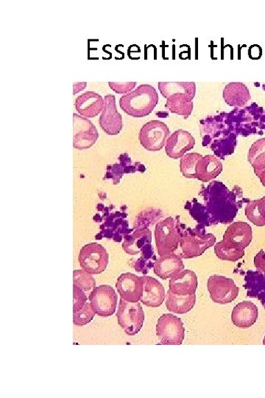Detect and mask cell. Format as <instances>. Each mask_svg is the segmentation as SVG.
Instances as JSON below:
<instances>
[{
  "instance_id": "1",
  "label": "cell",
  "mask_w": 265,
  "mask_h": 398,
  "mask_svg": "<svg viewBox=\"0 0 265 398\" xmlns=\"http://www.w3.org/2000/svg\"><path fill=\"white\" fill-rule=\"evenodd\" d=\"M225 123L228 130L237 136L262 135L265 130V110L256 103L244 108H235L226 113Z\"/></svg>"
},
{
  "instance_id": "2",
  "label": "cell",
  "mask_w": 265,
  "mask_h": 398,
  "mask_svg": "<svg viewBox=\"0 0 265 398\" xmlns=\"http://www.w3.org/2000/svg\"><path fill=\"white\" fill-rule=\"evenodd\" d=\"M159 100L156 88L149 84H141L134 91L121 96L119 106L131 117H144L153 112Z\"/></svg>"
},
{
  "instance_id": "3",
  "label": "cell",
  "mask_w": 265,
  "mask_h": 398,
  "mask_svg": "<svg viewBox=\"0 0 265 398\" xmlns=\"http://www.w3.org/2000/svg\"><path fill=\"white\" fill-rule=\"evenodd\" d=\"M182 232L177 218L168 217L157 225L155 229V240L159 256L173 254L180 245Z\"/></svg>"
},
{
  "instance_id": "4",
  "label": "cell",
  "mask_w": 265,
  "mask_h": 398,
  "mask_svg": "<svg viewBox=\"0 0 265 398\" xmlns=\"http://www.w3.org/2000/svg\"><path fill=\"white\" fill-rule=\"evenodd\" d=\"M118 324L128 336H135L142 328L145 314L140 303H130L120 298L117 313Z\"/></svg>"
},
{
  "instance_id": "5",
  "label": "cell",
  "mask_w": 265,
  "mask_h": 398,
  "mask_svg": "<svg viewBox=\"0 0 265 398\" xmlns=\"http://www.w3.org/2000/svg\"><path fill=\"white\" fill-rule=\"evenodd\" d=\"M108 258V253L101 245L90 243L81 248L79 260L82 269L95 275L106 269Z\"/></svg>"
},
{
  "instance_id": "6",
  "label": "cell",
  "mask_w": 265,
  "mask_h": 398,
  "mask_svg": "<svg viewBox=\"0 0 265 398\" xmlns=\"http://www.w3.org/2000/svg\"><path fill=\"white\" fill-rule=\"evenodd\" d=\"M216 238L213 234H202L201 231L189 229L182 234L180 247L181 258L190 259L202 256L208 248L213 247Z\"/></svg>"
},
{
  "instance_id": "7",
  "label": "cell",
  "mask_w": 265,
  "mask_h": 398,
  "mask_svg": "<svg viewBox=\"0 0 265 398\" xmlns=\"http://www.w3.org/2000/svg\"><path fill=\"white\" fill-rule=\"evenodd\" d=\"M157 335L161 345H182L185 336L182 320L171 314H163L158 320Z\"/></svg>"
},
{
  "instance_id": "8",
  "label": "cell",
  "mask_w": 265,
  "mask_h": 398,
  "mask_svg": "<svg viewBox=\"0 0 265 398\" xmlns=\"http://www.w3.org/2000/svg\"><path fill=\"white\" fill-rule=\"evenodd\" d=\"M170 136V129L163 122L150 120L141 129L139 141L146 150L159 151L165 146Z\"/></svg>"
},
{
  "instance_id": "9",
  "label": "cell",
  "mask_w": 265,
  "mask_h": 398,
  "mask_svg": "<svg viewBox=\"0 0 265 398\" xmlns=\"http://www.w3.org/2000/svg\"><path fill=\"white\" fill-rule=\"evenodd\" d=\"M96 314L101 317L112 316L117 305L118 297L114 287L108 285L95 287L88 296Z\"/></svg>"
},
{
  "instance_id": "10",
  "label": "cell",
  "mask_w": 265,
  "mask_h": 398,
  "mask_svg": "<svg viewBox=\"0 0 265 398\" xmlns=\"http://www.w3.org/2000/svg\"><path fill=\"white\" fill-rule=\"evenodd\" d=\"M208 291L213 302L218 304H228L236 300L239 294V287L233 280L224 276L213 275L207 282Z\"/></svg>"
},
{
  "instance_id": "11",
  "label": "cell",
  "mask_w": 265,
  "mask_h": 398,
  "mask_svg": "<svg viewBox=\"0 0 265 398\" xmlns=\"http://www.w3.org/2000/svg\"><path fill=\"white\" fill-rule=\"evenodd\" d=\"M99 134L92 122L81 115L73 114V146L77 150L91 149Z\"/></svg>"
},
{
  "instance_id": "12",
  "label": "cell",
  "mask_w": 265,
  "mask_h": 398,
  "mask_svg": "<svg viewBox=\"0 0 265 398\" xmlns=\"http://www.w3.org/2000/svg\"><path fill=\"white\" fill-rule=\"evenodd\" d=\"M105 105L102 115L99 117V126L108 135H117L123 129V117L118 113L116 97L113 95H107L104 98Z\"/></svg>"
},
{
  "instance_id": "13",
  "label": "cell",
  "mask_w": 265,
  "mask_h": 398,
  "mask_svg": "<svg viewBox=\"0 0 265 398\" xmlns=\"http://www.w3.org/2000/svg\"><path fill=\"white\" fill-rule=\"evenodd\" d=\"M143 285L142 276L132 273H125L119 276L116 287L121 298L135 303L141 300Z\"/></svg>"
},
{
  "instance_id": "14",
  "label": "cell",
  "mask_w": 265,
  "mask_h": 398,
  "mask_svg": "<svg viewBox=\"0 0 265 398\" xmlns=\"http://www.w3.org/2000/svg\"><path fill=\"white\" fill-rule=\"evenodd\" d=\"M195 145V140L189 131H176L166 142L165 151L168 156L173 160L182 158L186 152L192 150Z\"/></svg>"
},
{
  "instance_id": "15",
  "label": "cell",
  "mask_w": 265,
  "mask_h": 398,
  "mask_svg": "<svg viewBox=\"0 0 265 398\" xmlns=\"http://www.w3.org/2000/svg\"><path fill=\"white\" fill-rule=\"evenodd\" d=\"M75 105L81 116L93 118L103 112L105 101L98 93L86 92L76 98Z\"/></svg>"
},
{
  "instance_id": "16",
  "label": "cell",
  "mask_w": 265,
  "mask_h": 398,
  "mask_svg": "<svg viewBox=\"0 0 265 398\" xmlns=\"http://www.w3.org/2000/svg\"><path fill=\"white\" fill-rule=\"evenodd\" d=\"M143 293L140 301L143 305L151 307L161 306L166 298L162 284L150 276H143Z\"/></svg>"
},
{
  "instance_id": "17",
  "label": "cell",
  "mask_w": 265,
  "mask_h": 398,
  "mask_svg": "<svg viewBox=\"0 0 265 398\" xmlns=\"http://www.w3.org/2000/svg\"><path fill=\"white\" fill-rule=\"evenodd\" d=\"M184 269L182 258L175 253L160 257L154 263L155 274L162 280L171 279Z\"/></svg>"
},
{
  "instance_id": "18",
  "label": "cell",
  "mask_w": 265,
  "mask_h": 398,
  "mask_svg": "<svg viewBox=\"0 0 265 398\" xmlns=\"http://www.w3.org/2000/svg\"><path fill=\"white\" fill-rule=\"evenodd\" d=\"M224 240L239 249L245 250L252 240V229L246 222L231 224L225 232Z\"/></svg>"
},
{
  "instance_id": "19",
  "label": "cell",
  "mask_w": 265,
  "mask_h": 398,
  "mask_svg": "<svg viewBox=\"0 0 265 398\" xmlns=\"http://www.w3.org/2000/svg\"><path fill=\"white\" fill-rule=\"evenodd\" d=\"M151 231L150 229L138 230L134 234L126 236L123 243L124 250L131 256H135L141 252L143 253V258L150 256L146 253L151 248Z\"/></svg>"
},
{
  "instance_id": "20",
  "label": "cell",
  "mask_w": 265,
  "mask_h": 398,
  "mask_svg": "<svg viewBox=\"0 0 265 398\" xmlns=\"http://www.w3.org/2000/svg\"><path fill=\"white\" fill-rule=\"evenodd\" d=\"M197 287V276L191 270H183L171 278L169 283V291L180 296L195 294Z\"/></svg>"
},
{
  "instance_id": "21",
  "label": "cell",
  "mask_w": 265,
  "mask_h": 398,
  "mask_svg": "<svg viewBox=\"0 0 265 398\" xmlns=\"http://www.w3.org/2000/svg\"><path fill=\"white\" fill-rule=\"evenodd\" d=\"M259 316L257 306L250 301L237 304L231 314L233 324L240 328H248L257 322Z\"/></svg>"
},
{
  "instance_id": "22",
  "label": "cell",
  "mask_w": 265,
  "mask_h": 398,
  "mask_svg": "<svg viewBox=\"0 0 265 398\" xmlns=\"http://www.w3.org/2000/svg\"><path fill=\"white\" fill-rule=\"evenodd\" d=\"M223 164L214 155H206L198 161L196 166L195 179L204 182L217 178L223 171Z\"/></svg>"
},
{
  "instance_id": "23",
  "label": "cell",
  "mask_w": 265,
  "mask_h": 398,
  "mask_svg": "<svg viewBox=\"0 0 265 398\" xmlns=\"http://www.w3.org/2000/svg\"><path fill=\"white\" fill-rule=\"evenodd\" d=\"M251 97L248 88L243 83H230L226 86L224 91V101L230 106L245 107Z\"/></svg>"
},
{
  "instance_id": "24",
  "label": "cell",
  "mask_w": 265,
  "mask_h": 398,
  "mask_svg": "<svg viewBox=\"0 0 265 398\" xmlns=\"http://www.w3.org/2000/svg\"><path fill=\"white\" fill-rule=\"evenodd\" d=\"M196 303V295L180 296L168 291L166 294V305L169 312L184 314L191 311Z\"/></svg>"
},
{
  "instance_id": "25",
  "label": "cell",
  "mask_w": 265,
  "mask_h": 398,
  "mask_svg": "<svg viewBox=\"0 0 265 398\" xmlns=\"http://www.w3.org/2000/svg\"><path fill=\"white\" fill-rule=\"evenodd\" d=\"M193 97L186 95H173L168 98L165 108L168 109L171 113L187 118L193 113Z\"/></svg>"
},
{
  "instance_id": "26",
  "label": "cell",
  "mask_w": 265,
  "mask_h": 398,
  "mask_svg": "<svg viewBox=\"0 0 265 398\" xmlns=\"http://www.w3.org/2000/svg\"><path fill=\"white\" fill-rule=\"evenodd\" d=\"M159 90L165 98L173 95L182 94L195 97L196 84L194 82H159Z\"/></svg>"
},
{
  "instance_id": "27",
  "label": "cell",
  "mask_w": 265,
  "mask_h": 398,
  "mask_svg": "<svg viewBox=\"0 0 265 398\" xmlns=\"http://www.w3.org/2000/svg\"><path fill=\"white\" fill-rule=\"evenodd\" d=\"M236 146L237 135L234 133H231L228 136L215 139L211 142V149L217 158L222 160L233 153Z\"/></svg>"
},
{
  "instance_id": "28",
  "label": "cell",
  "mask_w": 265,
  "mask_h": 398,
  "mask_svg": "<svg viewBox=\"0 0 265 398\" xmlns=\"http://www.w3.org/2000/svg\"><path fill=\"white\" fill-rule=\"evenodd\" d=\"M248 161L256 175L265 169V138L253 144L248 152Z\"/></svg>"
},
{
  "instance_id": "29",
  "label": "cell",
  "mask_w": 265,
  "mask_h": 398,
  "mask_svg": "<svg viewBox=\"0 0 265 398\" xmlns=\"http://www.w3.org/2000/svg\"><path fill=\"white\" fill-rule=\"evenodd\" d=\"M246 215L253 225L265 226V198L250 201L246 207Z\"/></svg>"
},
{
  "instance_id": "30",
  "label": "cell",
  "mask_w": 265,
  "mask_h": 398,
  "mask_svg": "<svg viewBox=\"0 0 265 398\" xmlns=\"http://www.w3.org/2000/svg\"><path fill=\"white\" fill-rule=\"evenodd\" d=\"M215 252L219 259L228 261H237L245 256V250L239 249L224 240L217 243Z\"/></svg>"
},
{
  "instance_id": "31",
  "label": "cell",
  "mask_w": 265,
  "mask_h": 398,
  "mask_svg": "<svg viewBox=\"0 0 265 398\" xmlns=\"http://www.w3.org/2000/svg\"><path fill=\"white\" fill-rule=\"evenodd\" d=\"M202 155L198 153H186L181 159L180 169L183 176L188 179H195L196 166Z\"/></svg>"
},
{
  "instance_id": "32",
  "label": "cell",
  "mask_w": 265,
  "mask_h": 398,
  "mask_svg": "<svg viewBox=\"0 0 265 398\" xmlns=\"http://www.w3.org/2000/svg\"><path fill=\"white\" fill-rule=\"evenodd\" d=\"M73 285L80 287L86 293H91L96 287V281L92 274L84 269H77L73 272Z\"/></svg>"
},
{
  "instance_id": "33",
  "label": "cell",
  "mask_w": 265,
  "mask_h": 398,
  "mask_svg": "<svg viewBox=\"0 0 265 398\" xmlns=\"http://www.w3.org/2000/svg\"><path fill=\"white\" fill-rule=\"evenodd\" d=\"M96 313L90 303H86L80 311L73 313V323L77 326H84L90 323Z\"/></svg>"
},
{
  "instance_id": "34",
  "label": "cell",
  "mask_w": 265,
  "mask_h": 398,
  "mask_svg": "<svg viewBox=\"0 0 265 398\" xmlns=\"http://www.w3.org/2000/svg\"><path fill=\"white\" fill-rule=\"evenodd\" d=\"M88 300L86 292L73 285V313L80 311Z\"/></svg>"
},
{
  "instance_id": "35",
  "label": "cell",
  "mask_w": 265,
  "mask_h": 398,
  "mask_svg": "<svg viewBox=\"0 0 265 398\" xmlns=\"http://www.w3.org/2000/svg\"><path fill=\"white\" fill-rule=\"evenodd\" d=\"M137 82H109L108 85L117 94H125L132 92L136 87Z\"/></svg>"
},
{
  "instance_id": "36",
  "label": "cell",
  "mask_w": 265,
  "mask_h": 398,
  "mask_svg": "<svg viewBox=\"0 0 265 398\" xmlns=\"http://www.w3.org/2000/svg\"><path fill=\"white\" fill-rule=\"evenodd\" d=\"M262 55V48L259 46H252L248 50L250 59L257 60L259 59Z\"/></svg>"
},
{
  "instance_id": "37",
  "label": "cell",
  "mask_w": 265,
  "mask_h": 398,
  "mask_svg": "<svg viewBox=\"0 0 265 398\" xmlns=\"http://www.w3.org/2000/svg\"><path fill=\"white\" fill-rule=\"evenodd\" d=\"M255 264L257 268L265 274V258L263 251L259 253L255 258Z\"/></svg>"
},
{
  "instance_id": "38",
  "label": "cell",
  "mask_w": 265,
  "mask_h": 398,
  "mask_svg": "<svg viewBox=\"0 0 265 398\" xmlns=\"http://www.w3.org/2000/svg\"><path fill=\"white\" fill-rule=\"evenodd\" d=\"M75 84L77 86H79V87H77V88H77V90L76 91V92H75V93H73L74 95H76V93H79V92H81V91H84V88H86V87L87 83H86V82H83V83H75Z\"/></svg>"
},
{
  "instance_id": "39",
  "label": "cell",
  "mask_w": 265,
  "mask_h": 398,
  "mask_svg": "<svg viewBox=\"0 0 265 398\" xmlns=\"http://www.w3.org/2000/svg\"><path fill=\"white\" fill-rule=\"evenodd\" d=\"M263 186L265 187V169L257 174Z\"/></svg>"
},
{
  "instance_id": "40",
  "label": "cell",
  "mask_w": 265,
  "mask_h": 398,
  "mask_svg": "<svg viewBox=\"0 0 265 398\" xmlns=\"http://www.w3.org/2000/svg\"><path fill=\"white\" fill-rule=\"evenodd\" d=\"M263 345H265V337H264V340H263Z\"/></svg>"
},
{
  "instance_id": "41",
  "label": "cell",
  "mask_w": 265,
  "mask_h": 398,
  "mask_svg": "<svg viewBox=\"0 0 265 398\" xmlns=\"http://www.w3.org/2000/svg\"><path fill=\"white\" fill-rule=\"evenodd\" d=\"M264 198H265V196H264Z\"/></svg>"
}]
</instances>
